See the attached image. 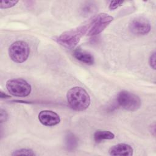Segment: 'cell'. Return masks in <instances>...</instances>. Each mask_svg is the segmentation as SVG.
<instances>
[{
  "mask_svg": "<svg viewBox=\"0 0 156 156\" xmlns=\"http://www.w3.org/2000/svg\"><path fill=\"white\" fill-rule=\"evenodd\" d=\"M30 54V48L28 44L22 40L13 42L9 48V55L14 62L21 63L24 62Z\"/></svg>",
  "mask_w": 156,
  "mask_h": 156,
  "instance_id": "4",
  "label": "cell"
},
{
  "mask_svg": "<svg viewBox=\"0 0 156 156\" xmlns=\"http://www.w3.org/2000/svg\"><path fill=\"white\" fill-rule=\"evenodd\" d=\"M118 105L127 111H136L141 106V101L139 96L128 91H120L117 96Z\"/></svg>",
  "mask_w": 156,
  "mask_h": 156,
  "instance_id": "5",
  "label": "cell"
},
{
  "mask_svg": "<svg viewBox=\"0 0 156 156\" xmlns=\"http://www.w3.org/2000/svg\"><path fill=\"white\" fill-rule=\"evenodd\" d=\"M115 138V134L108 130H97L94 133V139L99 143L105 140H112Z\"/></svg>",
  "mask_w": 156,
  "mask_h": 156,
  "instance_id": "11",
  "label": "cell"
},
{
  "mask_svg": "<svg viewBox=\"0 0 156 156\" xmlns=\"http://www.w3.org/2000/svg\"><path fill=\"white\" fill-rule=\"evenodd\" d=\"M129 27L130 32L136 35H146L151 30L149 21L141 16L136 17L131 20Z\"/></svg>",
  "mask_w": 156,
  "mask_h": 156,
  "instance_id": "7",
  "label": "cell"
},
{
  "mask_svg": "<svg viewBox=\"0 0 156 156\" xmlns=\"http://www.w3.org/2000/svg\"><path fill=\"white\" fill-rule=\"evenodd\" d=\"M40 122L46 126H54L60 122L59 115L51 110H42L38 114Z\"/></svg>",
  "mask_w": 156,
  "mask_h": 156,
  "instance_id": "8",
  "label": "cell"
},
{
  "mask_svg": "<svg viewBox=\"0 0 156 156\" xmlns=\"http://www.w3.org/2000/svg\"><path fill=\"white\" fill-rule=\"evenodd\" d=\"M77 146V139L71 132H68L65 136V146L68 151H73Z\"/></svg>",
  "mask_w": 156,
  "mask_h": 156,
  "instance_id": "12",
  "label": "cell"
},
{
  "mask_svg": "<svg viewBox=\"0 0 156 156\" xmlns=\"http://www.w3.org/2000/svg\"><path fill=\"white\" fill-rule=\"evenodd\" d=\"M0 98H1V99H7V98H9L10 97L9 95H7V94H5L4 92H2V91H0Z\"/></svg>",
  "mask_w": 156,
  "mask_h": 156,
  "instance_id": "19",
  "label": "cell"
},
{
  "mask_svg": "<svg viewBox=\"0 0 156 156\" xmlns=\"http://www.w3.org/2000/svg\"><path fill=\"white\" fill-rule=\"evenodd\" d=\"M113 20V17L105 13H99L92 18L87 25H85V34L94 36L101 33Z\"/></svg>",
  "mask_w": 156,
  "mask_h": 156,
  "instance_id": "2",
  "label": "cell"
},
{
  "mask_svg": "<svg viewBox=\"0 0 156 156\" xmlns=\"http://www.w3.org/2000/svg\"><path fill=\"white\" fill-rule=\"evenodd\" d=\"M124 3V1H111L110 4H109V7L108 8L110 10H115L116 9H118L119 7L121 6L122 4Z\"/></svg>",
  "mask_w": 156,
  "mask_h": 156,
  "instance_id": "16",
  "label": "cell"
},
{
  "mask_svg": "<svg viewBox=\"0 0 156 156\" xmlns=\"http://www.w3.org/2000/svg\"><path fill=\"white\" fill-rule=\"evenodd\" d=\"M35 154L34 152L30 149H20L16 150L13 152L12 155H28V156H34Z\"/></svg>",
  "mask_w": 156,
  "mask_h": 156,
  "instance_id": "13",
  "label": "cell"
},
{
  "mask_svg": "<svg viewBox=\"0 0 156 156\" xmlns=\"http://www.w3.org/2000/svg\"><path fill=\"white\" fill-rule=\"evenodd\" d=\"M18 1H1L0 2V8L1 9H8L15 6Z\"/></svg>",
  "mask_w": 156,
  "mask_h": 156,
  "instance_id": "14",
  "label": "cell"
},
{
  "mask_svg": "<svg viewBox=\"0 0 156 156\" xmlns=\"http://www.w3.org/2000/svg\"><path fill=\"white\" fill-rule=\"evenodd\" d=\"M73 55L76 60L85 64L93 65L94 62V57L90 53L85 51H82L80 48L75 49Z\"/></svg>",
  "mask_w": 156,
  "mask_h": 156,
  "instance_id": "10",
  "label": "cell"
},
{
  "mask_svg": "<svg viewBox=\"0 0 156 156\" xmlns=\"http://www.w3.org/2000/svg\"><path fill=\"white\" fill-rule=\"evenodd\" d=\"M108 152L113 156H131L133 155L132 147L126 143H119L110 148Z\"/></svg>",
  "mask_w": 156,
  "mask_h": 156,
  "instance_id": "9",
  "label": "cell"
},
{
  "mask_svg": "<svg viewBox=\"0 0 156 156\" xmlns=\"http://www.w3.org/2000/svg\"><path fill=\"white\" fill-rule=\"evenodd\" d=\"M95 9L96 8H95L94 4H91V3H87L85 4V5L82 7V11L83 14L88 15L91 13H93L95 10Z\"/></svg>",
  "mask_w": 156,
  "mask_h": 156,
  "instance_id": "15",
  "label": "cell"
},
{
  "mask_svg": "<svg viewBox=\"0 0 156 156\" xmlns=\"http://www.w3.org/2000/svg\"><path fill=\"white\" fill-rule=\"evenodd\" d=\"M67 102L69 107L76 111L85 110L90 106L91 99L87 91L80 87H74L66 94Z\"/></svg>",
  "mask_w": 156,
  "mask_h": 156,
  "instance_id": "1",
  "label": "cell"
},
{
  "mask_svg": "<svg viewBox=\"0 0 156 156\" xmlns=\"http://www.w3.org/2000/svg\"><path fill=\"white\" fill-rule=\"evenodd\" d=\"M7 112L3 110L2 108L1 109V112H0V121L1 123H2L4 122H5L7 119Z\"/></svg>",
  "mask_w": 156,
  "mask_h": 156,
  "instance_id": "18",
  "label": "cell"
},
{
  "mask_svg": "<svg viewBox=\"0 0 156 156\" xmlns=\"http://www.w3.org/2000/svg\"><path fill=\"white\" fill-rule=\"evenodd\" d=\"M84 34H85V28L83 26L63 32L57 38L56 41L66 48L73 49L78 44Z\"/></svg>",
  "mask_w": 156,
  "mask_h": 156,
  "instance_id": "3",
  "label": "cell"
},
{
  "mask_svg": "<svg viewBox=\"0 0 156 156\" xmlns=\"http://www.w3.org/2000/svg\"><path fill=\"white\" fill-rule=\"evenodd\" d=\"M5 87L10 94L16 97H26L32 90L31 85L24 79L20 78L9 80Z\"/></svg>",
  "mask_w": 156,
  "mask_h": 156,
  "instance_id": "6",
  "label": "cell"
},
{
  "mask_svg": "<svg viewBox=\"0 0 156 156\" xmlns=\"http://www.w3.org/2000/svg\"><path fill=\"white\" fill-rule=\"evenodd\" d=\"M155 58H156V56H155V52L154 51L151 55H150V57H149V65L151 66V67L152 68H153L154 69H155Z\"/></svg>",
  "mask_w": 156,
  "mask_h": 156,
  "instance_id": "17",
  "label": "cell"
}]
</instances>
